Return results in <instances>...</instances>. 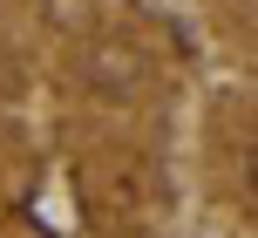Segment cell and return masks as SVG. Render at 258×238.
<instances>
[{
	"label": "cell",
	"mask_w": 258,
	"mask_h": 238,
	"mask_svg": "<svg viewBox=\"0 0 258 238\" xmlns=\"http://www.w3.org/2000/svg\"><path fill=\"white\" fill-rule=\"evenodd\" d=\"M245 177H251V191H258V143H251V163H245Z\"/></svg>",
	"instance_id": "1"
}]
</instances>
